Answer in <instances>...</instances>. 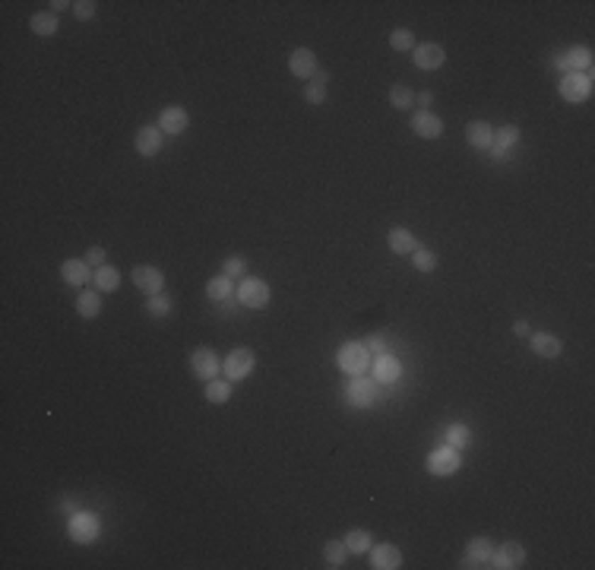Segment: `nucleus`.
<instances>
[{"label":"nucleus","mask_w":595,"mask_h":570,"mask_svg":"<svg viewBox=\"0 0 595 570\" xmlns=\"http://www.w3.org/2000/svg\"><path fill=\"white\" fill-rule=\"evenodd\" d=\"M336 364H339L346 374L351 377H361L364 371L370 368V352H368V345H361V342H346L339 352H336Z\"/></svg>","instance_id":"f257e3e1"},{"label":"nucleus","mask_w":595,"mask_h":570,"mask_svg":"<svg viewBox=\"0 0 595 570\" xmlns=\"http://www.w3.org/2000/svg\"><path fill=\"white\" fill-rule=\"evenodd\" d=\"M560 95H564L567 101H586L592 95V77L589 73H564V79H560Z\"/></svg>","instance_id":"f03ea898"},{"label":"nucleus","mask_w":595,"mask_h":570,"mask_svg":"<svg viewBox=\"0 0 595 570\" xmlns=\"http://www.w3.org/2000/svg\"><path fill=\"white\" fill-rule=\"evenodd\" d=\"M238 301L247 304V308H266L269 304V285L263 279H250V276H244V279L238 282Z\"/></svg>","instance_id":"7ed1b4c3"},{"label":"nucleus","mask_w":595,"mask_h":570,"mask_svg":"<svg viewBox=\"0 0 595 570\" xmlns=\"http://www.w3.org/2000/svg\"><path fill=\"white\" fill-rule=\"evenodd\" d=\"M67 532H70L73 542H79V545H89V542H96L98 532H101L98 517H92V513H76V517L70 520V526H67Z\"/></svg>","instance_id":"20e7f679"},{"label":"nucleus","mask_w":595,"mask_h":570,"mask_svg":"<svg viewBox=\"0 0 595 570\" xmlns=\"http://www.w3.org/2000/svg\"><path fill=\"white\" fill-rule=\"evenodd\" d=\"M254 352L250 349H234V352H228V358L222 362V371H225V377L228 380H244L250 371H254Z\"/></svg>","instance_id":"39448f33"},{"label":"nucleus","mask_w":595,"mask_h":570,"mask_svg":"<svg viewBox=\"0 0 595 570\" xmlns=\"http://www.w3.org/2000/svg\"><path fill=\"white\" fill-rule=\"evenodd\" d=\"M191 368H193V374H197L200 380H215V377H219V371H222V358L215 355L212 349H197L191 355Z\"/></svg>","instance_id":"423d86ee"},{"label":"nucleus","mask_w":595,"mask_h":570,"mask_svg":"<svg viewBox=\"0 0 595 570\" xmlns=\"http://www.w3.org/2000/svg\"><path fill=\"white\" fill-rule=\"evenodd\" d=\"M459 463H463V459H459V450L456 447H441V450H434L428 457V472L431 475H453L459 469Z\"/></svg>","instance_id":"0eeeda50"},{"label":"nucleus","mask_w":595,"mask_h":570,"mask_svg":"<svg viewBox=\"0 0 595 570\" xmlns=\"http://www.w3.org/2000/svg\"><path fill=\"white\" fill-rule=\"evenodd\" d=\"M488 561H491V567H497V570H513L526 561V548L519 545V542H504L497 552H491Z\"/></svg>","instance_id":"6e6552de"},{"label":"nucleus","mask_w":595,"mask_h":570,"mask_svg":"<svg viewBox=\"0 0 595 570\" xmlns=\"http://www.w3.org/2000/svg\"><path fill=\"white\" fill-rule=\"evenodd\" d=\"M130 279L140 291H146V295H159L162 285H165V273H162L159 267H146L143 263V267H133Z\"/></svg>","instance_id":"1a4fd4ad"},{"label":"nucleus","mask_w":595,"mask_h":570,"mask_svg":"<svg viewBox=\"0 0 595 570\" xmlns=\"http://www.w3.org/2000/svg\"><path fill=\"white\" fill-rule=\"evenodd\" d=\"M415 67L418 70H437V67H443V60H446V51L441 45H434V42H428V45H415Z\"/></svg>","instance_id":"9d476101"},{"label":"nucleus","mask_w":595,"mask_h":570,"mask_svg":"<svg viewBox=\"0 0 595 570\" xmlns=\"http://www.w3.org/2000/svg\"><path fill=\"white\" fill-rule=\"evenodd\" d=\"M288 70H292L298 79H314V73H317L314 51H310V48H295L292 57H288Z\"/></svg>","instance_id":"9b49d317"},{"label":"nucleus","mask_w":595,"mask_h":570,"mask_svg":"<svg viewBox=\"0 0 595 570\" xmlns=\"http://www.w3.org/2000/svg\"><path fill=\"white\" fill-rule=\"evenodd\" d=\"M554 67H560L564 73H579L583 67L589 70V67H592V51H589V48H570L567 54H560V57L554 60Z\"/></svg>","instance_id":"f8f14e48"},{"label":"nucleus","mask_w":595,"mask_h":570,"mask_svg":"<svg viewBox=\"0 0 595 570\" xmlns=\"http://www.w3.org/2000/svg\"><path fill=\"white\" fill-rule=\"evenodd\" d=\"M370 567L374 570L402 567V552H399L396 545H370Z\"/></svg>","instance_id":"ddd939ff"},{"label":"nucleus","mask_w":595,"mask_h":570,"mask_svg":"<svg viewBox=\"0 0 595 570\" xmlns=\"http://www.w3.org/2000/svg\"><path fill=\"white\" fill-rule=\"evenodd\" d=\"M187 124H191V118H187V111L181 105H171V108H165V111L159 114V130L162 133H184L187 130Z\"/></svg>","instance_id":"4468645a"},{"label":"nucleus","mask_w":595,"mask_h":570,"mask_svg":"<svg viewBox=\"0 0 595 570\" xmlns=\"http://www.w3.org/2000/svg\"><path fill=\"white\" fill-rule=\"evenodd\" d=\"M374 393H377V390H374V380H368V377L361 374V377H355V380L348 384L346 399H348L351 406H358V409H364V406L374 403Z\"/></svg>","instance_id":"2eb2a0df"},{"label":"nucleus","mask_w":595,"mask_h":570,"mask_svg":"<svg viewBox=\"0 0 595 570\" xmlns=\"http://www.w3.org/2000/svg\"><path fill=\"white\" fill-rule=\"evenodd\" d=\"M412 130L424 140H437L443 133V121L431 111H418V114H412Z\"/></svg>","instance_id":"dca6fc26"},{"label":"nucleus","mask_w":595,"mask_h":570,"mask_svg":"<svg viewBox=\"0 0 595 570\" xmlns=\"http://www.w3.org/2000/svg\"><path fill=\"white\" fill-rule=\"evenodd\" d=\"M133 146H137V152L146 155V159H149V155H159V149H162V130H159V127H140Z\"/></svg>","instance_id":"f3484780"},{"label":"nucleus","mask_w":595,"mask_h":570,"mask_svg":"<svg viewBox=\"0 0 595 570\" xmlns=\"http://www.w3.org/2000/svg\"><path fill=\"white\" fill-rule=\"evenodd\" d=\"M60 276H64L67 285H89L92 269L86 260H73L70 257V260H64V267H60Z\"/></svg>","instance_id":"a211bd4d"},{"label":"nucleus","mask_w":595,"mask_h":570,"mask_svg":"<svg viewBox=\"0 0 595 570\" xmlns=\"http://www.w3.org/2000/svg\"><path fill=\"white\" fill-rule=\"evenodd\" d=\"M465 140L475 149H491V142H494V127H491L488 121H472V124L465 127Z\"/></svg>","instance_id":"6ab92c4d"},{"label":"nucleus","mask_w":595,"mask_h":570,"mask_svg":"<svg viewBox=\"0 0 595 570\" xmlns=\"http://www.w3.org/2000/svg\"><path fill=\"white\" fill-rule=\"evenodd\" d=\"M529 342H532V352H536L538 358H557L560 355V339L557 336H551V332H536V336H529Z\"/></svg>","instance_id":"aec40b11"},{"label":"nucleus","mask_w":595,"mask_h":570,"mask_svg":"<svg viewBox=\"0 0 595 570\" xmlns=\"http://www.w3.org/2000/svg\"><path fill=\"white\" fill-rule=\"evenodd\" d=\"M387 244H390V250L393 254H412V250H418V244H415V235L409 232V228H390V235H387Z\"/></svg>","instance_id":"412c9836"},{"label":"nucleus","mask_w":595,"mask_h":570,"mask_svg":"<svg viewBox=\"0 0 595 570\" xmlns=\"http://www.w3.org/2000/svg\"><path fill=\"white\" fill-rule=\"evenodd\" d=\"M519 142V127H500V130H494V142H491V149H494V155L497 159H504L506 155V149L510 146H516Z\"/></svg>","instance_id":"4be33fe9"},{"label":"nucleus","mask_w":595,"mask_h":570,"mask_svg":"<svg viewBox=\"0 0 595 570\" xmlns=\"http://www.w3.org/2000/svg\"><path fill=\"white\" fill-rule=\"evenodd\" d=\"M399 358H393V355H380L374 362V377L380 380V384H393V380H399Z\"/></svg>","instance_id":"5701e85b"},{"label":"nucleus","mask_w":595,"mask_h":570,"mask_svg":"<svg viewBox=\"0 0 595 570\" xmlns=\"http://www.w3.org/2000/svg\"><path fill=\"white\" fill-rule=\"evenodd\" d=\"M76 311H79V317H86V320H96L98 311H101V295L98 291H79Z\"/></svg>","instance_id":"b1692460"},{"label":"nucleus","mask_w":595,"mask_h":570,"mask_svg":"<svg viewBox=\"0 0 595 570\" xmlns=\"http://www.w3.org/2000/svg\"><path fill=\"white\" fill-rule=\"evenodd\" d=\"M304 99H307L310 105H323V101H327V73H320V70L314 73V79L304 86Z\"/></svg>","instance_id":"393cba45"},{"label":"nucleus","mask_w":595,"mask_h":570,"mask_svg":"<svg viewBox=\"0 0 595 570\" xmlns=\"http://www.w3.org/2000/svg\"><path fill=\"white\" fill-rule=\"evenodd\" d=\"M370 545H374V535H370L368 529H351V532L346 535V548H348L351 554L370 552Z\"/></svg>","instance_id":"a878e982"},{"label":"nucleus","mask_w":595,"mask_h":570,"mask_svg":"<svg viewBox=\"0 0 595 570\" xmlns=\"http://www.w3.org/2000/svg\"><path fill=\"white\" fill-rule=\"evenodd\" d=\"M232 396V380H206V399L209 403H228Z\"/></svg>","instance_id":"bb28decb"},{"label":"nucleus","mask_w":595,"mask_h":570,"mask_svg":"<svg viewBox=\"0 0 595 570\" xmlns=\"http://www.w3.org/2000/svg\"><path fill=\"white\" fill-rule=\"evenodd\" d=\"M29 26H32L35 35H54V32H57V16L42 10V13H35V16L29 19Z\"/></svg>","instance_id":"cd10ccee"},{"label":"nucleus","mask_w":595,"mask_h":570,"mask_svg":"<svg viewBox=\"0 0 595 570\" xmlns=\"http://www.w3.org/2000/svg\"><path fill=\"white\" fill-rule=\"evenodd\" d=\"M120 285V273L114 267H98L96 269V291H114Z\"/></svg>","instance_id":"c85d7f7f"},{"label":"nucleus","mask_w":595,"mask_h":570,"mask_svg":"<svg viewBox=\"0 0 595 570\" xmlns=\"http://www.w3.org/2000/svg\"><path fill=\"white\" fill-rule=\"evenodd\" d=\"M206 295L212 298V301H225V298L232 295V279H228L225 273L215 276V279H209L206 282Z\"/></svg>","instance_id":"c756f323"},{"label":"nucleus","mask_w":595,"mask_h":570,"mask_svg":"<svg viewBox=\"0 0 595 570\" xmlns=\"http://www.w3.org/2000/svg\"><path fill=\"white\" fill-rule=\"evenodd\" d=\"M469 440H472L469 425H450V431H446V444L456 447V450H463V447H469Z\"/></svg>","instance_id":"7c9ffc66"},{"label":"nucleus","mask_w":595,"mask_h":570,"mask_svg":"<svg viewBox=\"0 0 595 570\" xmlns=\"http://www.w3.org/2000/svg\"><path fill=\"white\" fill-rule=\"evenodd\" d=\"M323 554H327L329 567H342V561H346L348 548H346V542H327V545H323Z\"/></svg>","instance_id":"2f4dec72"},{"label":"nucleus","mask_w":595,"mask_h":570,"mask_svg":"<svg viewBox=\"0 0 595 570\" xmlns=\"http://www.w3.org/2000/svg\"><path fill=\"white\" fill-rule=\"evenodd\" d=\"M146 311H149L152 317H168V314H171V298L162 295V291H159V295H149Z\"/></svg>","instance_id":"473e14b6"},{"label":"nucleus","mask_w":595,"mask_h":570,"mask_svg":"<svg viewBox=\"0 0 595 570\" xmlns=\"http://www.w3.org/2000/svg\"><path fill=\"white\" fill-rule=\"evenodd\" d=\"M390 45H393L396 51H415V35H412L409 29H393L390 32Z\"/></svg>","instance_id":"72a5a7b5"},{"label":"nucleus","mask_w":595,"mask_h":570,"mask_svg":"<svg viewBox=\"0 0 595 570\" xmlns=\"http://www.w3.org/2000/svg\"><path fill=\"white\" fill-rule=\"evenodd\" d=\"M412 263H415V269H421V273H431V269L437 267V257L431 254V250L418 247V250H412Z\"/></svg>","instance_id":"f704fd0d"},{"label":"nucleus","mask_w":595,"mask_h":570,"mask_svg":"<svg viewBox=\"0 0 595 570\" xmlns=\"http://www.w3.org/2000/svg\"><path fill=\"white\" fill-rule=\"evenodd\" d=\"M491 552H494V548H491L488 539H472L469 542V558H475L478 564H484V561L491 558Z\"/></svg>","instance_id":"c9c22d12"},{"label":"nucleus","mask_w":595,"mask_h":570,"mask_svg":"<svg viewBox=\"0 0 595 570\" xmlns=\"http://www.w3.org/2000/svg\"><path fill=\"white\" fill-rule=\"evenodd\" d=\"M390 101H393V108H399V111H402V108H412L415 95H412L409 86H393V89H390Z\"/></svg>","instance_id":"e433bc0d"},{"label":"nucleus","mask_w":595,"mask_h":570,"mask_svg":"<svg viewBox=\"0 0 595 570\" xmlns=\"http://www.w3.org/2000/svg\"><path fill=\"white\" fill-rule=\"evenodd\" d=\"M225 276H228V279H244V276H247V260H244V257H228V260H225Z\"/></svg>","instance_id":"4c0bfd02"},{"label":"nucleus","mask_w":595,"mask_h":570,"mask_svg":"<svg viewBox=\"0 0 595 570\" xmlns=\"http://www.w3.org/2000/svg\"><path fill=\"white\" fill-rule=\"evenodd\" d=\"M96 10H98L96 0H76V4H73V13H76V19H92V16H96Z\"/></svg>","instance_id":"58836bf2"},{"label":"nucleus","mask_w":595,"mask_h":570,"mask_svg":"<svg viewBox=\"0 0 595 570\" xmlns=\"http://www.w3.org/2000/svg\"><path fill=\"white\" fill-rule=\"evenodd\" d=\"M83 260L89 263V267H105V247H89Z\"/></svg>","instance_id":"ea45409f"},{"label":"nucleus","mask_w":595,"mask_h":570,"mask_svg":"<svg viewBox=\"0 0 595 570\" xmlns=\"http://www.w3.org/2000/svg\"><path fill=\"white\" fill-rule=\"evenodd\" d=\"M513 332H516V336H529V323L516 320V323H513Z\"/></svg>","instance_id":"a19ab883"},{"label":"nucleus","mask_w":595,"mask_h":570,"mask_svg":"<svg viewBox=\"0 0 595 570\" xmlns=\"http://www.w3.org/2000/svg\"><path fill=\"white\" fill-rule=\"evenodd\" d=\"M368 352H377V355H380V352H383V342H380V339H370V342H368Z\"/></svg>","instance_id":"79ce46f5"},{"label":"nucleus","mask_w":595,"mask_h":570,"mask_svg":"<svg viewBox=\"0 0 595 570\" xmlns=\"http://www.w3.org/2000/svg\"><path fill=\"white\" fill-rule=\"evenodd\" d=\"M418 101H421V108H428L431 101H434V95H431V92H421V95H418Z\"/></svg>","instance_id":"37998d69"}]
</instances>
